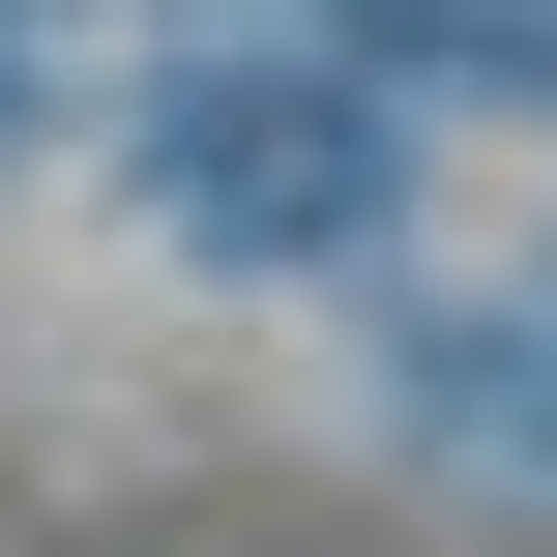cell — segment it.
<instances>
[{
    "instance_id": "1",
    "label": "cell",
    "mask_w": 557,
    "mask_h": 557,
    "mask_svg": "<svg viewBox=\"0 0 557 557\" xmlns=\"http://www.w3.org/2000/svg\"><path fill=\"white\" fill-rule=\"evenodd\" d=\"M147 176H176V235L294 264V235H352V206H382V117H352V88H294V59H235V88H176V117H147Z\"/></svg>"
},
{
    "instance_id": "2",
    "label": "cell",
    "mask_w": 557,
    "mask_h": 557,
    "mask_svg": "<svg viewBox=\"0 0 557 557\" xmlns=\"http://www.w3.org/2000/svg\"><path fill=\"white\" fill-rule=\"evenodd\" d=\"M382 59H470V88H557V0H352Z\"/></svg>"
},
{
    "instance_id": "3",
    "label": "cell",
    "mask_w": 557,
    "mask_h": 557,
    "mask_svg": "<svg viewBox=\"0 0 557 557\" xmlns=\"http://www.w3.org/2000/svg\"><path fill=\"white\" fill-rule=\"evenodd\" d=\"M0 117H29V29H0Z\"/></svg>"
}]
</instances>
